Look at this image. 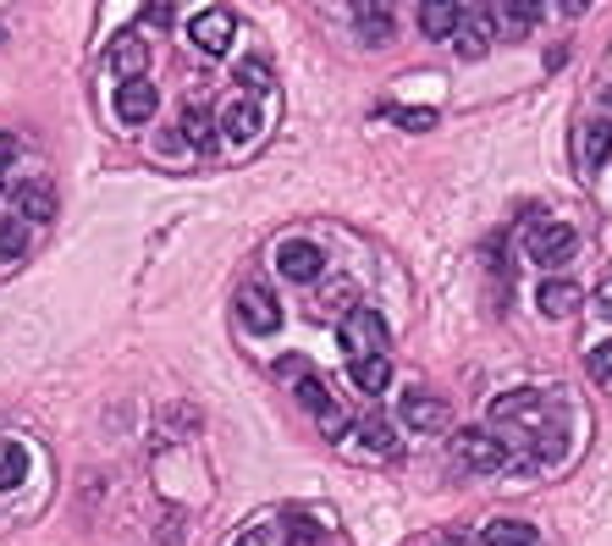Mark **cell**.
Masks as SVG:
<instances>
[{
  "label": "cell",
  "mask_w": 612,
  "mask_h": 546,
  "mask_svg": "<svg viewBox=\"0 0 612 546\" xmlns=\"http://www.w3.org/2000/svg\"><path fill=\"white\" fill-rule=\"evenodd\" d=\"M453 464L469 470V475H497V470H507V447L491 430H458L453 436Z\"/></svg>",
  "instance_id": "cell-1"
},
{
  "label": "cell",
  "mask_w": 612,
  "mask_h": 546,
  "mask_svg": "<svg viewBox=\"0 0 612 546\" xmlns=\"http://www.w3.org/2000/svg\"><path fill=\"white\" fill-rule=\"evenodd\" d=\"M342 342H347V353H354V359H376V353H387V320L359 304L354 315L342 320Z\"/></svg>",
  "instance_id": "cell-2"
},
{
  "label": "cell",
  "mask_w": 612,
  "mask_h": 546,
  "mask_svg": "<svg viewBox=\"0 0 612 546\" xmlns=\"http://www.w3.org/2000/svg\"><path fill=\"white\" fill-rule=\"evenodd\" d=\"M237 320H243L254 337H271V331H282V310H277L271 288H243V293H237Z\"/></svg>",
  "instance_id": "cell-3"
},
{
  "label": "cell",
  "mask_w": 612,
  "mask_h": 546,
  "mask_svg": "<svg viewBox=\"0 0 612 546\" xmlns=\"http://www.w3.org/2000/svg\"><path fill=\"white\" fill-rule=\"evenodd\" d=\"M277 270L287 282H315L320 270H326V254L309 243V238H287L282 248H277Z\"/></svg>",
  "instance_id": "cell-4"
},
{
  "label": "cell",
  "mask_w": 612,
  "mask_h": 546,
  "mask_svg": "<svg viewBox=\"0 0 612 546\" xmlns=\"http://www.w3.org/2000/svg\"><path fill=\"white\" fill-rule=\"evenodd\" d=\"M574 243H579V238H574V227H568V221H547V227H536V232H530V259H536V265H547V270H558V265L574 254Z\"/></svg>",
  "instance_id": "cell-5"
},
{
  "label": "cell",
  "mask_w": 612,
  "mask_h": 546,
  "mask_svg": "<svg viewBox=\"0 0 612 546\" xmlns=\"http://www.w3.org/2000/svg\"><path fill=\"white\" fill-rule=\"evenodd\" d=\"M612 155V117H596V122H579V138H574V160L579 171H601Z\"/></svg>",
  "instance_id": "cell-6"
},
{
  "label": "cell",
  "mask_w": 612,
  "mask_h": 546,
  "mask_svg": "<svg viewBox=\"0 0 612 546\" xmlns=\"http://www.w3.org/2000/svg\"><path fill=\"white\" fill-rule=\"evenodd\" d=\"M232 28H237V17L227 12V7H210V12H199L194 17V45L205 50V56H227V45H232Z\"/></svg>",
  "instance_id": "cell-7"
},
{
  "label": "cell",
  "mask_w": 612,
  "mask_h": 546,
  "mask_svg": "<svg viewBox=\"0 0 612 546\" xmlns=\"http://www.w3.org/2000/svg\"><path fill=\"white\" fill-rule=\"evenodd\" d=\"M491 23H497L491 7H464V23H458V56L464 61H480L491 50Z\"/></svg>",
  "instance_id": "cell-8"
},
{
  "label": "cell",
  "mask_w": 612,
  "mask_h": 546,
  "mask_svg": "<svg viewBox=\"0 0 612 546\" xmlns=\"http://www.w3.org/2000/svg\"><path fill=\"white\" fill-rule=\"evenodd\" d=\"M155 106H160V95H155V83H117V117L127 122V128H144L149 117H155Z\"/></svg>",
  "instance_id": "cell-9"
},
{
  "label": "cell",
  "mask_w": 612,
  "mask_h": 546,
  "mask_svg": "<svg viewBox=\"0 0 612 546\" xmlns=\"http://www.w3.org/2000/svg\"><path fill=\"white\" fill-rule=\"evenodd\" d=\"M403 420L414 425V430H448V403L436 398V392H425V387H414V392H403Z\"/></svg>",
  "instance_id": "cell-10"
},
{
  "label": "cell",
  "mask_w": 612,
  "mask_h": 546,
  "mask_svg": "<svg viewBox=\"0 0 612 546\" xmlns=\"http://www.w3.org/2000/svg\"><path fill=\"white\" fill-rule=\"evenodd\" d=\"M354 430H359L365 452H376V459H397V452H403V436H397V425L387 414H365Z\"/></svg>",
  "instance_id": "cell-11"
},
{
  "label": "cell",
  "mask_w": 612,
  "mask_h": 546,
  "mask_svg": "<svg viewBox=\"0 0 612 546\" xmlns=\"http://www.w3.org/2000/svg\"><path fill=\"white\" fill-rule=\"evenodd\" d=\"M541 409H547V392H502L491 403V420L497 425H530Z\"/></svg>",
  "instance_id": "cell-12"
},
{
  "label": "cell",
  "mask_w": 612,
  "mask_h": 546,
  "mask_svg": "<svg viewBox=\"0 0 612 546\" xmlns=\"http://www.w3.org/2000/svg\"><path fill=\"white\" fill-rule=\"evenodd\" d=\"M144 66H149V45H144L138 34H122V39L111 45V72H117L122 83H138Z\"/></svg>",
  "instance_id": "cell-13"
},
{
  "label": "cell",
  "mask_w": 612,
  "mask_h": 546,
  "mask_svg": "<svg viewBox=\"0 0 612 546\" xmlns=\"http://www.w3.org/2000/svg\"><path fill=\"white\" fill-rule=\"evenodd\" d=\"M536 304H541V315H547V320H568V315L579 310V288H574L568 277H547V282H541V293H536Z\"/></svg>",
  "instance_id": "cell-14"
},
{
  "label": "cell",
  "mask_w": 612,
  "mask_h": 546,
  "mask_svg": "<svg viewBox=\"0 0 612 546\" xmlns=\"http://www.w3.org/2000/svg\"><path fill=\"white\" fill-rule=\"evenodd\" d=\"M17 216L34 227V221H56V189L50 182H23L17 189Z\"/></svg>",
  "instance_id": "cell-15"
},
{
  "label": "cell",
  "mask_w": 612,
  "mask_h": 546,
  "mask_svg": "<svg viewBox=\"0 0 612 546\" xmlns=\"http://www.w3.org/2000/svg\"><path fill=\"white\" fill-rule=\"evenodd\" d=\"M536 524H524V519H491L480 530V546H536Z\"/></svg>",
  "instance_id": "cell-16"
},
{
  "label": "cell",
  "mask_w": 612,
  "mask_h": 546,
  "mask_svg": "<svg viewBox=\"0 0 612 546\" xmlns=\"http://www.w3.org/2000/svg\"><path fill=\"white\" fill-rule=\"evenodd\" d=\"M221 128H227V138L248 144V138L259 133V106H254V100H232V106L221 111Z\"/></svg>",
  "instance_id": "cell-17"
},
{
  "label": "cell",
  "mask_w": 612,
  "mask_h": 546,
  "mask_svg": "<svg viewBox=\"0 0 612 546\" xmlns=\"http://www.w3.org/2000/svg\"><path fill=\"white\" fill-rule=\"evenodd\" d=\"M28 481V447L23 441H0V492H12Z\"/></svg>",
  "instance_id": "cell-18"
},
{
  "label": "cell",
  "mask_w": 612,
  "mask_h": 546,
  "mask_svg": "<svg viewBox=\"0 0 612 546\" xmlns=\"http://www.w3.org/2000/svg\"><path fill=\"white\" fill-rule=\"evenodd\" d=\"M387 381H392V359H387V353L354 359V387H359V392H387Z\"/></svg>",
  "instance_id": "cell-19"
},
{
  "label": "cell",
  "mask_w": 612,
  "mask_h": 546,
  "mask_svg": "<svg viewBox=\"0 0 612 546\" xmlns=\"http://www.w3.org/2000/svg\"><path fill=\"white\" fill-rule=\"evenodd\" d=\"M458 23H464L458 7H419V34H425V39H448Z\"/></svg>",
  "instance_id": "cell-20"
},
{
  "label": "cell",
  "mask_w": 612,
  "mask_h": 546,
  "mask_svg": "<svg viewBox=\"0 0 612 546\" xmlns=\"http://www.w3.org/2000/svg\"><path fill=\"white\" fill-rule=\"evenodd\" d=\"M354 23H359V39H365V45H387V39H392V12H387V7H359Z\"/></svg>",
  "instance_id": "cell-21"
},
{
  "label": "cell",
  "mask_w": 612,
  "mask_h": 546,
  "mask_svg": "<svg viewBox=\"0 0 612 546\" xmlns=\"http://www.w3.org/2000/svg\"><path fill=\"white\" fill-rule=\"evenodd\" d=\"M210 138H216L210 111H205V106H188V111H183V144H199V149H205Z\"/></svg>",
  "instance_id": "cell-22"
},
{
  "label": "cell",
  "mask_w": 612,
  "mask_h": 546,
  "mask_svg": "<svg viewBox=\"0 0 612 546\" xmlns=\"http://www.w3.org/2000/svg\"><path fill=\"white\" fill-rule=\"evenodd\" d=\"M23 248H28V221L23 216H0V254L17 259Z\"/></svg>",
  "instance_id": "cell-23"
},
{
  "label": "cell",
  "mask_w": 612,
  "mask_h": 546,
  "mask_svg": "<svg viewBox=\"0 0 612 546\" xmlns=\"http://www.w3.org/2000/svg\"><path fill=\"white\" fill-rule=\"evenodd\" d=\"M320 310H331V315H336V310L354 315V310H359V288H354V282H331V288L320 293Z\"/></svg>",
  "instance_id": "cell-24"
},
{
  "label": "cell",
  "mask_w": 612,
  "mask_h": 546,
  "mask_svg": "<svg viewBox=\"0 0 612 546\" xmlns=\"http://www.w3.org/2000/svg\"><path fill=\"white\" fill-rule=\"evenodd\" d=\"M497 17L507 23V28H536V17H541V7H530V0H524V7H518V0H513V7H497Z\"/></svg>",
  "instance_id": "cell-25"
},
{
  "label": "cell",
  "mask_w": 612,
  "mask_h": 546,
  "mask_svg": "<svg viewBox=\"0 0 612 546\" xmlns=\"http://www.w3.org/2000/svg\"><path fill=\"white\" fill-rule=\"evenodd\" d=\"M298 403L315 409V414H326V409H331V403H326V381H320V376H304V381H298Z\"/></svg>",
  "instance_id": "cell-26"
},
{
  "label": "cell",
  "mask_w": 612,
  "mask_h": 546,
  "mask_svg": "<svg viewBox=\"0 0 612 546\" xmlns=\"http://www.w3.org/2000/svg\"><path fill=\"white\" fill-rule=\"evenodd\" d=\"M237 83L243 88H271V66L266 61H237Z\"/></svg>",
  "instance_id": "cell-27"
},
{
  "label": "cell",
  "mask_w": 612,
  "mask_h": 546,
  "mask_svg": "<svg viewBox=\"0 0 612 546\" xmlns=\"http://www.w3.org/2000/svg\"><path fill=\"white\" fill-rule=\"evenodd\" d=\"M590 376H596V381H612V337L590 348Z\"/></svg>",
  "instance_id": "cell-28"
},
{
  "label": "cell",
  "mask_w": 612,
  "mask_h": 546,
  "mask_svg": "<svg viewBox=\"0 0 612 546\" xmlns=\"http://www.w3.org/2000/svg\"><path fill=\"white\" fill-rule=\"evenodd\" d=\"M397 122H403L408 133H430V128H436V111H425V106H408V111H397Z\"/></svg>",
  "instance_id": "cell-29"
},
{
  "label": "cell",
  "mask_w": 612,
  "mask_h": 546,
  "mask_svg": "<svg viewBox=\"0 0 612 546\" xmlns=\"http://www.w3.org/2000/svg\"><path fill=\"white\" fill-rule=\"evenodd\" d=\"M320 425H326V436H331V441H342L347 430H354V425H347V414H336V409H326V414H320Z\"/></svg>",
  "instance_id": "cell-30"
},
{
  "label": "cell",
  "mask_w": 612,
  "mask_h": 546,
  "mask_svg": "<svg viewBox=\"0 0 612 546\" xmlns=\"http://www.w3.org/2000/svg\"><path fill=\"white\" fill-rule=\"evenodd\" d=\"M237 546H277V535H271L266 524H254V530H243V535H237Z\"/></svg>",
  "instance_id": "cell-31"
},
{
  "label": "cell",
  "mask_w": 612,
  "mask_h": 546,
  "mask_svg": "<svg viewBox=\"0 0 612 546\" xmlns=\"http://www.w3.org/2000/svg\"><path fill=\"white\" fill-rule=\"evenodd\" d=\"M277 376H287V381L298 376V381H304V376H309V364H304V359H282V364H277Z\"/></svg>",
  "instance_id": "cell-32"
},
{
  "label": "cell",
  "mask_w": 612,
  "mask_h": 546,
  "mask_svg": "<svg viewBox=\"0 0 612 546\" xmlns=\"http://www.w3.org/2000/svg\"><path fill=\"white\" fill-rule=\"evenodd\" d=\"M144 17H149L155 28H171V7H160V0H155V7H144Z\"/></svg>",
  "instance_id": "cell-33"
},
{
  "label": "cell",
  "mask_w": 612,
  "mask_h": 546,
  "mask_svg": "<svg viewBox=\"0 0 612 546\" xmlns=\"http://www.w3.org/2000/svg\"><path fill=\"white\" fill-rule=\"evenodd\" d=\"M596 310H601V315H612V277H601V288H596Z\"/></svg>",
  "instance_id": "cell-34"
},
{
  "label": "cell",
  "mask_w": 612,
  "mask_h": 546,
  "mask_svg": "<svg viewBox=\"0 0 612 546\" xmlns=\"http://www.w3.org/2000/svg\"><path fill=\"white\" fill-rule=\"evenodd\" d=\"M12 155H17V138H12V133H7V128H0V166H7V160H12Z\"/></svg>",
  "instance_id": "cell-35"
},
{
  "label": "cell",
  "mask_w": 612,
  "mask_h": 546,
  "mask_svg": "<svg viewBox=\"0 0 612 546\" xmlns=\"http://www.w3.org/2000/svg\"><path fill=\"white\" fill-rule=\"evenodd\" d=\"M601 106H607V111H612V88H607V95H601Z\"/></svg>",
  "instance_id": "cell-36"
}]
</instances>
